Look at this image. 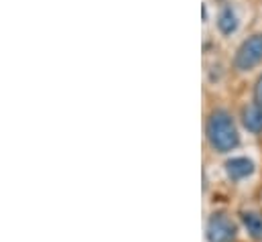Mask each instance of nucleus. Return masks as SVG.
I'll return each instance as SVG.
<instances>
[{
    "instance_id": "obj_5",
    "label": "nucleus",
    "mask_w": 262,
    "mask_h": 242,
    "mask_svg": "<svg viewBox=\"0 0 262 242\" xmlns=\"http://www.w3.org/2000/svg\"><path fill=\"white\" fill-rule=\"evenodd\" d=\"M242 120H244V126L250 132H254V134L262 132V104L254 102V104L246 106L242 110Z\"/></svg>"
},
{
    "instance_id": "obj_3",
    "label": "nucleus",
    "mask_w": 262,
    "mask_h": 242,
    "mask_svg": "<svg viewBox=\"0 0 262 242\" xmlns=\"http://www.w3.org/2000/svg\"><path fill=\"white\" fill-rule=\"evenodd\" d=\"M236 238V224L234 220L224 214L215 212L207 222V240L209 242H232Z\"/></svg>"
},
{
    "instance_id": "obj_2",
    "label": "nucleus",
    "mask_w": 262,
    "mask_h": 242,
    "mask_svg": "<svg viewBox=\"0 0 262 242\" xmlns=\"http://www.w3.org/2000/svg\"><path fill=\"white\" fill-rule=\"evenodd\" d=\"M262 61V33H256L252 37H248L236 51L234 57V67L238 71H248L254 65H258Z\"/></svg>"
},
{
    "instance_id": "obj_8",
    "label": "nucleus",
    "mask_w": 262,
    "mask_h": 242,
    "mask_svg": "<svg viewBox=\"0 0 262 242\" xmlns=\"http://www.w3.org/2000/svg\"><path fill=\"white\" fill-rule=\"evenodd\" d=\"M254 102H256V104H262V73H260V77L256 79V84H254Z\"/></svg>"
},
{
    "instance_id": "obj_6",
    "label": "nucleus",
    "mask_w": 262,
    "mask_h": 242,
    "mask_svg": "<svg viewBox=\"0 0 262 242\" xmlns=\"http://www.w3.org/2000/svg\"><path fill=\"white\" fill-rule=\"evenodd\" d=\"M217 27L224 35H232L236 33L238 29V16H236V10L232 6H224L220 16H217Z\"/></svg>"
},
{
    "instance_id": "obj_1",
    "label": "nucleus",
    "mask_w": 262,
    "mask_h": 242,
    "mask_svg": "<svg viewBox=\"0 0 262 242\" xmlns=\"http://www.w3.org/2000/svg\"><path fill=\"white\" fill-rule=\"evenodd\" d=\"M205 132H207L209 145H211L217 153H228V151L236 149L238 143H240L236 124H234L232 116H230L226 110H213V112L209 114Z\"/></svg>"
},
{
    "instance_id": "obj_4",
    "label": "nucleus",
    "mask_w": 262,
    "mask_h": 242,
    "mask_svg": "<svg viewBox=\"0 0 262 242\" xmlns=\"http://www.w3.org/2000/svg\"><path fill=\"white\" fill-rule=\"evenodd\" d=\"M226 173L230 179L234 182H240V179H246L254 173V163L250 159H244V157H236V159H230L226 163Z\"/></svg>"
},
{
    "instance_id": "obj_7",
    "label": "nucleus",
    "mask_w": 262,
    "mask_h": 242,
    "mask_svg": "<svg viewBox=\"0 0 262 242\" xmlns=\"http://www.w3.org/2000/svg\"><path fill=\"white\" fill-rule=\"evenodd\" d=\"M242 220H244V226L248 228V232H250L254 238H262V216L260 214L244 212V214H242Z\"/></svg>"
}]
</instances>
